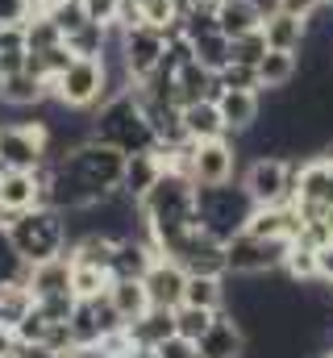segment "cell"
<instances>
[{"instance_id":"cell-1","label":"cell","mask_w":333,"mask_h":358,"mask_svg":"<svg viewBox=\"0 0 333 358\" xmlns=\"http://www.w3.org/2000/svg\"><path fill=\"white\" fill-rule=\"evenodd\" d=\"M138 213L159 255H166L187 229H196V183L179 171H163L155 179V187L138 200Z\"/></svg>"},{"instance_id":"cell-2","label":"cell","mask_w":333,"mask_h":358,"mask_svg":"<svg viewBox=\"0 0 333 358\" xmlns=\"http://www.w3.org/2000/svg\"><path fill=\"white\" fill-rule=\"evenodd\" d=\"M92 138H96L100 146L121 150L125 159H129V155H146V150L159 146V142H155V129H150V121H146V113H142V100L134 96V88L113 92V96L100 104V113L92 117Z\"/></svg>"},{"instance_id":"cell-3","label":"cell","mask_w":333,"mask_h":358,"mask_svg":"<svg viewBox=\"0 0 333 358\" xmlns=\"http://www.w3.org/2000/svg\"><path fill=\"white\" fill-rule=\"evenodd\" d=\"M254 213V200H250L246 183H208V187H196V225L204 234H213L217 242H229L234 234H242Z\"/></svg>"},{"instance_id":"cell-4","label":"cell","mask_w":333,"mask_h":358,"mask_svg":"<svg viewBox=\"0 0 333 358\" xmlns=\"http://www.w3.org/2000/svg\"><path fill=\"white\" fill-rule=\"evenodd\" d=\"M8 225V238L17 246V255L34 267V263H46V259H59L67 250V221L59 208L50 204H38L29 213H17Z\"/></svg>"},{"instance_id":"cell-5","label":"cell","mask_w":333,"mask_h":358,"mask_svg":"<svg viewBox=\"0 0 333 358\" xmlns=\"http://www.w3.org/2000/svg\"><path fill=\"white\" fill-rule=\"evenodd\" d=\"M42 163H50L46 121H8V125H0V167L38 171Z\"/></svg>"},{"instance_id":"cell-6","label":"cell","mask_w":333,"mask_h":358,"mask_svg":"<svg viewBox=\"0 0 333 358\" xmlns=\"http://www.w3.org/2000/svg\"><path fill=\"white\" fill-rule=\"evenodd\" d=\"M50 96L67 108H96L104 104L113 88H108V67L100 59H71V67L50 84Z\"/></svg>"},{"instance_id":"cell-7","label":"cell","mask_w":333,"mask_h":358,"mask_svg":"<svg viewBox=\"0 0 333 358\" xmlns=\"http://www.w3.org/2000/svg\"><path fill=\"white\" fill-rule=\"evenodd\" d=\"M288 246L283 238H254V234H234L225 242V275H267V271H279L288 259Z\"/></svg>"},{"instance_id":"cell-8","label":"cell","mask_w":333,"mask_h":358,"mask_svg":"<svg viewBox=\"0 0 333 358\" xmlns=\"http://www.w3.org/2000/svg\"><path fill=\"white\" fill-rule=\"evenodd\" d=\"M246 192L254 204H292L296 200V163L279 155H258L246 167Z\"/></svg>"},{"instance_id":"cell-9","label":"cell","mask_w":333,"mask_h":358,"mask_svg":"<svg viewBox=\"0 0 333 358\" xmlns=\"http://www.w3.org/2000/svg\"><path fill=\"white\" fill-rule=\"evenodd\" d=\"M166 55V34L155 25H134V29H121V71H125V84H142Z\"/></svg>"},{"instance_id":"cell-10","label":"cell","mask_w":333,"mask_h":358,"mask_svg":"<svg viewBox=\"0 0 333 358\" xmlns=\"http://www.w3.org/2000/svg\"><path fill=\"white\" fill-rule=\"evenodd\" d=\"M166 259H175L187 275H225V242H217L196 225L166 250Z\"/></svg>"},{"instance_id":"cell-11","label":"cell","mask_w":333,"mask_h":358,"mask_svg":"<svg viewBox=\"0 0 333 358\" xmlns=\"http://www.w3.org/2000/svg\"><path fill=\"white\" fill-rule=\"evenodd\" d=\"M238 171V150L229 138H213V142H192V167L187 179L196 187H208V183H229Z\"/></svg>"},{"instance_id":"cell-12","label":"cell","mask_w":333,"mask_h":358,"mask_svg":"<svg viewBox=\"0 0 333 358\" xmlns=\"http://www.w3.org/2000/svg\"><path fill=\"white\" fill-rule=\"evenodd\" d=\"M42 171H46V163L38 171L0 167V221H13L17 213H29L42 204Z\"/></svg>"},{"instance_id":"cell-13","label":"cell","mask_w":333,"mask_h":358,"mask_svg":"<svg viewBox=\"0 0 333 358\" xmlns=\"http://www.w3.org/2000/svg\"><path fill=\"white\" fill-rule=\"evenodd\" d=\"M183 283H187V271L179 267L175 259H166V255H159L150 263V271L142 275L150 308H179L183 304Z\"/></svg>"},{"instance_id":"cell-14","label":"cell","mask_w":333,"mask_h":358,"mask_svg":"<svg viewBox=\"0 0 333 358\" xmlns=\"http://www.w3.org/2000/svg\"><path fill=\"white\" fill-rule=\"evenodd\" d=\"M25 283H29V292H34V304H42V300H67V296H71V255L34 263ZM71 300H76V296H71Z\"/></svg>"},{"instance_id":"cell-15","label":"cell","mask_w":333,"mask_h":358,"mask_svg":"<svg viewBox=\"0 0 333 358\" xmlns=\"http://www.w3.org/2000/svg\"><path fill=\"white\" fill-rule=\"evenodd\" d=\"M196 355L200 358H242L246 355V329L225 317V308L217 313V321L208 325V334L196 342Z\"/></svg>"},{"instance_id":"cell-16","label":"cell","mask_w":333,"mask_h":358,"mask_svg":"<svg viewBox=\"0 0 333 358\" xmlns=\"http://www.w3.org/2000/svg\"><path fill=\"white\" fill-rule=\"evenodd\" d=\"M262 38H267V50H300L309 42V17H292V13H279L271 8L262 17Z\"/></svg>"},{"instance_id":"cell-17","label":"cell","mask_w":333,"mask_h":358,"mask_svg":"<svg viewBox=\"0 0 333 358\" xmlns=\"http://www.w3.org/2000/svg\"><path fill=\"white\" fill-rule=\"evenodd\" d=\"M217 113L225 121L229 134H250L258 121V92H238V88H221L217 92Z\"/></svg>"},{"instance_id":"cell-18","label":"cell","mask_w":333,"mask_h":358,"mask_svg":"<svg viewBox=\"0 0 333 358\" xmlns=\"http://www.w3.org/2000/svg\"><path fill=\"white\" fill-rule=\"evenodd\" d=\"M213 17H217V29L225 38H242L250 29H262V17L267 13H262L258 0H217Z\"/></svg>"},{"instance_id":"cell-19","label":"cell","mask_w":333,"mask_h":358,"mask_svg":"<svg viewBox=\"0 0 333 358\" xmlns=\"http://www.w3.org/2000/svg\"><path fill=\"white\" fill-rule=\"evenodd\" d=\"M179 121H183V134L187 142H213V138H225V121L217 113V100H196V104H183L179 108Z\"/></svg>"},{"instance_id":"cell-20","label":"cell","mask_w":333,"mask_h":358,"mask_svg":"<svg viewBox=\"0 0 333 358\" xmlns=\"http://www.w3.org/2000/svg\"><path fill=\"white\" fill-rule=\"evenodd\" d=\"M125 334L134 338V346L155 350L159 342H166V338L175 334V308H146L138 321H129V325H125Z\"/></svg>"},{"instance_id":"cell-21","label":"cell","mask_w":333,"mask_h":358,"mask_svg":"<svg viewBox=\"0 0 333 358\" xmlns=\"http://www.w3.org/2000/svg\"><path fill=\"white\" fill-rule=\"evenodd\" d=\"M258 71V92H283L292 80H296V71H300V59L292 55V50H267L262 55V63L254 67Z\"/></svg>"},{"instance_id":"cell-22","label":"cell","mask_w":333,"mask_h":358,"mask_svg":"<svg viewBox=\"0 0 333 358\" xmlns=\"http://www.w3.org/2000/svg\"><path fill=\"white\" fill-rule=\"evenodd\" d=\"M159 176H163V163L155 159V150H146V155H129V159H125V176H121V192L134 196V200H142V196L155 187V179Z\"/></svg>"},{"instance_id":"cell-23","label":"cell","mask_w":333,"mask_h":358,"mask_svg":"<svg viewBox=\"0 0 333 358\" xmlns=\"http://www.w3.org/2000/svg\"><path fill=\"white\" fill-rule=\"evenodd\" d=\"M34 308V292L25 279H13V283H0V329H17Z\"/></svg>"},{"instance_id":"cell-24","label":"cell","mask_w":333,"mask_h":358,"mask_svg":"<svg viewBox=\"0 0 333 358\" xmlns=\"http://www.w3.org/2000/svg\"><path fill=\"white\" fill-rule=\"evenodd\" d=\"M183 304L192 308H225V275H187L183 283Z\"/></svg>"},{"instance_id":"cell-25","label":"cell","mask_w":333,"mask_h":358,"mask_svg":"<svg viewBox=\"0 0 333 358\" xmlns=\"http://www.w3.org/2000/svg\"><path fill=\"white\" fill-rule=\"evenodd\" d=\"M108 300H113V308L121 313V321H125V325H129V321H138V317L150 308L142 279H113V283H108Z\"/></svg>"},{"instance_id":"cell-26","label":"cell","mask_w":333,"mask_h":358,"mask_svg":"<svg viewBox=\"0 0 333 358\" xmlns=\"http://www.w3.org/2000/svg\"><path fill=\"white\" fill-rule=\"evenodd\" d=\"M46 96H50V84H42V80H38V76H29V71L8 76V80H4V88H0V100H4V104H13V108L42 104Z\"/></svg>"},{"instance_id":"cell-27","label":"cell","mask_w":333,"mask_h":358,"mask_svg":"<svg viewBox=\"0 0 333 358\" xmlns=\"http://www.w3.org/2000/svg\"><path fill=\"white\" fill-rule=\"evenodd\" d=\"M71 50H67V42H59V46H50V50H38V55H25V71L29 76H38L42 84H55L67 67H71Z\"/></svg>"},{"instance_id":"cell-28","label":"cell","mask_w":333,"mask_h":358,"mask_svg":"<svg viewBox=\"0 0 333 358\" xmlns=\"http://www.w3.org/2000/svg\"><path fill=\"white\" fill-rule=\"evenodd\" d=\"M63 42H67V50H71L76 59H100V55H104V42H108V25L83 21L80 29H71Z\"/></svg>"},{"instance_id":"cell-29","label":"cell","mask_w":333,"mask_h":358,"mask_svg":"<svg viewBox=\"0 0 333 358\" xmlns=\"http://www.w3.org/2000/svg\"><path fill=\"white\" fill-rule=\"evenodd\" d=\"M67 329H71V346H96V342L104 338L92 300H76V308H71V317H67Z\"/></svg>"},{"instance_id":"cell-30","label":"cell","mask_w":333,"mask_h":358,"mask_svg":"<svg viewBox=\"0 0 333 358\" xmlns=\"http://www.w3.org/2000/svg\"><path fill=\"white\" fill-rule=\"evenodd\" d=\"M283 275L300 287V283H313L317 279V250L313 246H304V242H292L288 246V259H283Z\"/></svg>"},{"instance_id":"cell-31","label":"cell","mask_w":333,"mask_h":358,"mask_svg":"<svg viewBox=\"0 0 333 358\" xmlns=\"http://www.w3.org/2000/svg\"><path fill=\"white\" fill-rule=\"evenodd\" d=\"M108 283H113L108 271L87 267V263H71V296H76V300H96V296H104Z\"/></svg>"},{"instance_id":"cell-32","label":"cell","mask_w":333,"mask_h":358,"mask_svg":"<svg viewBox=\"0 0 333 358\" xmlns=\"http://www.w3.org/2000/svg\"><path fill=\"white\" fill-rule=\"evenodd\" d=\"M21 29H25V55L50 50L63 42V29L55 25V17H29V21H21Z\"/></svg>"},{"instance_id":"cell-33","label":"cell","mask_w":333,"mask_h":358,"mask_svg":"<svg viewBox=\"0 0 333 358\" xmlns=\"http://www.w3.org/2000/svg\"><path fill=\"white\" fill-rule=\"evenodd\" d=\"M213 321H217L213 308H192V304H179V308H175V334L187 338V342H200Z\"/></svg>"},{"instance_id":"cell-34","label":"cell","mask_w":333,"mask_h":358,"mask_svg":"<svg viewBox=\"0 0 333 358\" xmlns=\"http://www.w3.org/2000/svg\"><path fill=\"white\" fill-rule=\"evenodd\" d=\"M138 13H142V25L163 29L166 38L179 34V8H175V0H138Z\"/></svg>"},{"instance_id":"cell-35","label":"cell","mask_w":333,"mask_h":358,"mask_svg":"<svg viewBox=\"0 0 333 358\" xmlns=\"http://www.w3.org/2000/svg\"><path fill=\"white\" fill-rule=\"evenodd\" d=\"M13 279H29V263L17 255V246L8 238V225L0 221V283H13Z\"/></svg>"},{"instance_id":"cell-36","label":"cell","mask_w":333,"mask_h":358,"mask_svg":"<svg viewBox=\"0 0 333 358\" xmlns=\"http://www.w3.org/2000/svg\"><path fill=\"white\" fill-rule=\"evenodd\" d=\"M267 55V38L262 29H250L242 38H229V63H246V67H258Z\"/></svg>"},{"instance_id":"cell-37","label":"cell","mask_w":333,"mask_h":358,"mask_svg":"<svg viewBox=\"0 0 333 358\" xmlns=\"http://www.w3.org/2000/svg\"><path fill=\"white\" fill-rule=\"evenodd\" d=\"M217 84L221 88H238V92H258V71L246 63H225L217 71Z\"/></svg>"},{"instance_id":"cell-38","label":"cell","mask_w":333,"mask_h":358,"mask_svg":"<svg viewBox=\"0 0 333 358\" xmlns=\"http://www.w3.org/2000/svg\"><path fill=\"white\" fill-rule=\"evenodd\" d=\"M155 355H159V358H196V342H187V338H179V334H171L166 342L155 346Z\"/></svg>"},{"instance_id":"cell-39","label":"cell","mask_w":333,"mask_h":358,"mask_svg":"<svg viewBox=\"0 0 333 358\" xmlns=\"http://www.w3.org/2000/svg\"><path fill=\"white\" fill-rule=\"evenodd\" d=\"M8 358H63V355H59V350H50V346H42V342H17V338H13Z\"/></svg>"},{"instance_id":"cell-40","label":"cell","mask_w":333,"mask_h":358,"mask_svg":"<svg viewBox=\"0 0 333 358\" xmlns=\"http://www.w3.org/2000/svg\"><path fill=\"white\" fill-rule=\"evenodd\" d=\"M317 279H321L325 287H333V242L317 246Z\"/></svg>"},{"instance_id":"cell-41","label":"cell","mask_w":333,"mask_h":358,"mask_svg":"<svg viewBox=\"0 0 333 358\" xmlns=\"http://www.w3.org/2000/svg\"><path fill=\"white\" fill-rule=\"evenodd\" d=\"M317 4H321V0H275V8H279V13H292V17H313Z\"/></svg>"},{"instance_id":"cell-42","label":"cell","mask_w":333,"mask_h":358,"mask_svg":"<svg viewBox=\"0 0 333 358\" xmlns=\"http://www.w3.org/2000/svg\"><path fill=\"white\" fill-rule=\"evenodd\" d=\"M25 21V0H0V25H21Z\"/></svg>"},{"instance_id":"cell-43","label":"cell","mask_w":333,"mask_h":358,"mask_svg":"<svg viewBox=\"0 0 333 358\" xmlns=\"http://www.w3.org/2000/svg\"><path fill=\"white\" fill-rule=\"evenodd\" d=\"M175 8H179V17H187V13H213L217 0H175Z\"/></svg>"},{"instance_id":"cell-44","label":"cell","mask_w":333,"mask_h":358,"mask_svg":"<svg viewBox=\"0 0 333 358\" xmlns=\"http://www.w3.org/2000/svg\"><path fill=\"white\" fill-rule=\"evenodd\" d=\"M63 358H113V355H108V350L96 342V346H71V350H67Z\"/></svg>"},{"instance_id":"cell-45","label":"cell","mask_w":333,"mask_h":358,"mask_svg":"<svg viewBox=\"0 0 333 358\" xmlns=\"http://www.w3.org/2000/svg\"><path fill=\"white\" fill-rule=\"evenodd\" d=\"M8 350H13V334L0 329V358H8Z\"/></svg>"},{"instance_id":"cell-46","label":"cell","mask_w":333,"mask_h":358,"mask_svg":"<svg viewBox=\"0 0 333 358\" xmlns=\"http://www.w3.org/2000/svg\"><path fill=\"white\" fill-rule=\"evenodd\" d=\"M125 358H159V355H155V350H142V346H138L134 355H125Z\"/></svg>"},{"instance_id":"cell-47","label":"cell","mask_w":333,"mask_h":358,"mask_svg":"<svg viewBox=\"0 0 333 358\" xmlns=\"http://www.w3.org/2000/svg\"><path fill=\"white\" fill-rule=\"evenodd\" d=\"M325 159H333V142H330V146H325Z\"/></svg>"},{"instance_id":"cell-48","label":"cell","mask_w":333,"mask_h":358,"mask_svg":"<svg viewBox=\"0 0 333 358\" xmlns=\"http://www.w3.org/2000/svg\"><path fill=\"white\" fill-rule=\"evenodd\" d=\"M325 358H333V350H325Z\"/></svg>"},{"instance_id":"cell-49","label":"cell","mask_w":333,"mask_h":358,"mask_svg":"<svg viewBox=\"0 0 333 358\" xmlns=\"http://www.w3.org/2000/svg\"><path fill=\"white\" fill-rule=\"evenodd\" d=\"M0 88H4V76H0Z\"/></svg>"},{"instance_id":"cell-50","label":"cell","mask_w":333,"mask_h":358,"mask_svg":"<svg viewBox=\"0 0 333 358\" xmlns=\"http://www.w3.org/2000/svg\"><path fill=\"white\" fill-rule=\"evenodd\" d=\"M196 358H200V355H196Z\"/></svg>"}]
</instances>
